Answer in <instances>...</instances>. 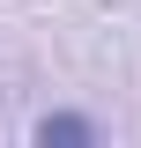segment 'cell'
<instances>
[{
	"label": "cell",
	"mask_w": 141,
	"mask_h": 148,
	"mask_svg": "<svg viewBox=\"0 0 141 148\" xmlns=\"http://www.w3.org/2000/svg\"><path fill=\"white\" fill-rule=\"evenodd\" d=\"M37 141H45V148H52V141L89 148V141H97V126H89V119H74V111H52V119H37Z\"/></svg>",
	"instance_id": "cell-1"
}]
</instances>
